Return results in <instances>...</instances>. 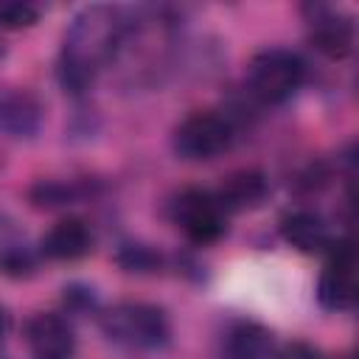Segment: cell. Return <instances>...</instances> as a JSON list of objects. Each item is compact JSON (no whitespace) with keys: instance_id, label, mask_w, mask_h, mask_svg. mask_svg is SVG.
<instances>
[{"instance_id":"cell-2","label":"cell","mask_w":359,"mask_h":359,"mask_svg":"<svg viewBox=\"0 0 359 359\" xmlns=\"http://www.w3.org/2000/svg\"><path fill=\"white\" fill-rule=\"evenodd\" d=\"M101 331L109 342L129 351H154L163 348L171 337L168 314L154 303L123 300L101 314Z\"/></svg>"},{"instance_id":"cell-4","label":"cell","mask_w":359,"mask_h":359,"mask_svg":"<svg viewBox=\"0 0 359 359\" xmlns=\"http://www.w3.org/2000/svg\"><path fill=\"white\" fill-rule=\"evenodd\" d=\"M233 137H236V129L227 115L202 109V112L188 115L174 129V151L182 160L202 163V160H213L224 154L233 146Z\"/></svg>"},{"instance_id":"cell-11","label":"cell","mask_w":359,"mask_h":359,"mask_svg":"<svg viewBox=\"0 0 359 359\" xmlns=\"http://www.w3.org/2000/svg\"><path fill=\"white\" fill-rule=\"evenodd\" d=\"M266 194H269V182L261 171H236L219 185L213 196L224 213H236V210L258 208L266 199Z\"/></svg>"},{"instance_id":"cell-6","label":"cell","mask_w":359,"mask_h":359,"mask_svg":"<svg viewBox=\"0 0 359 359\" xmlns=\"http://www.w3.org/2000/svg\"><path fill=\"white\" fill-rule=\"evenodd\" d=\"M328 261L317 283V297L328 311H348L356 303V258L348 238L328 244Z\"/></svg>"},{"instance_id":"cell-10","label":"cell","mask_w":359,"mask_h":359,"mask_svg":"<svg viewBox=\"0 0 359 359\" xmlns=\"http://www.w3.org/2000/svg\"><path fill=\"white\" fill-rule=\"evenodd\" d=\"M39 250L50 261H79L93 250V230L84 219H59L39 241Z\"/></svg>"},{"instance_id":"cell-7","label":"cell","mask_w":359,"mask_h":359,"mask_svg":"<svg viewBox=\"0 0 359 359\" xmlns=\"http://www.w3.org/2000/svg\"><path fill=\"white\" fill-rule=\"evenodd\" d=\"M303 14L309 22V39L323 56L345 59L353 50L356 31H353V20L348 14H342L334 6H323V3L306 6Z\"/></svg>"},{"instance_id":"cell-3","label":"cell","mask_w":359,"mask_h":359,"mask_svg":"<svg viewBox=\"0 0 359 359\" xmlns=\"http://www.w3.org/2000/svg\"><path fill=\"white\" fill-rule=\"evenodd\" d=\"M306 79V65L294 50L266 48L252 56L247 67V87L264 104L289 101Z\"/></svg>"},{"instance_id":"cell-15","label":"cell","mask_w":359,"mask_h":359,"mask_svg":"<svg viewBox=\"0 0 359 359\" xmlns=\"http://www.w3.org/2000/svg\"><path fill=\"white\" fill-rule=\"evenodd\" d=\"M31 269H34V261H31V255H28L25 250H6V252L0 255V272H6V275L22 278V275H28Z\"/></svg>"},{"instance_id":"cell-5","label":"cell","mask_w":359,"mask_h":359,"mask_svg":"<svg viewBox=\"0 0 359 359\" xmlns=\"http://www.w3.org/2000/svg\"><path fill=\"white\" fill-rule=\"evenodd\" d=\"M174 222L185 233L188 241L194 244H213L224 236L227 227V213L216 202L210 191L202 188H188L177 196L174 202Z\"/></svg>"},{"instance_id":"cell-16","label":"cell","mask_w":359,"mask_h":359,"mask_svg":"<svg viewBox=\"0 0 359 359\" xmlns=\"http://www.w3.org/2000/svg\"><path fill=\"white\" fill-rule=\"evenodd\" d=\"M272 359H323L317 348L306 345V342H286L283 348L275 351Z\"/></svg>"},{"instance_id":"cell-14","label":"cell","mask_w":359,"mask_h":359,"mask_svg":"<svg viewBox=\"0 0 359 359\" xmlns=\"http://www.w3.org/2000/svg\"><path fill=\"white\" fill-rule=\"evenodd\" d=\"M39 8L34 3H20V0H6L0 3V28L3 31H22L36 25Z\"/></svg>"},{"instance_id":"cell-9","label":"cell","mask_w":359,"mask_h":359,"mask_svg":"<svg viewBox=\"0 0 359 359\" xmlns=\"http://www.w3.org/2000/svg\"><path fill=\"white\" fill-rule=\"evenodd\" d=\"M42 126V104L25 87H0V135L34 137Z\"/></svg>"},{"instance_id":"cell-8","label":"cell","mask_w":359,"mask_h":359,"mask_svg":"<svg viewBox=\"0 0 359 359\" xmlns=\"http://www.w3.org/2000/svg\"><path fill=\"white\" fill-rule=\"evenodd\" d=\"M25 345L31 359H73L76 334L73 325L56 311H39L25 323Z\"/></svg>"},{"instance_id":"cell-12","label":"cell","mask_w":359,"mask_h":359,"mask_svg":"<svg viewBox=\"0 0 359 359\" xmlns=\"http://www.w3.org/2000/svg\"><path fill=\"white\" fill-rule=\"evenodd\" d=\"M280 236L300 252H325L331 244V233L317 213L294 210L280 222Z\"/></svg>"},{"instance_id":"cell-13","label":"cell","mask_w":359,"mask_h":359,"mask_svg":"<svg viewBox=\"0 0 359 359\" xmlns=\"http://www.w3.org/2000/svg\"><path fill=\"white\" fill-rule=\"evenodd\" d=\"M224 356L227 359H272L275 342L272 334L258 323H236L224 337Z\"/></svg>"},{"instance_id":"cell-1","label":"cell","mask_w":359,"mask_h":359,"mask_svg":"<svg viewBox=\"0 0 359 359\" xmlns=\"http://www.w3.org/2000/svg\"><path fill=\"white\" fill-rule=\"evenodd\" d=\"M126 36V17L112 6L81 8L67 34L59 56V81L70 93H84L95 76L115 59Z\"/></svg>"},{"instance_id":"cell-17","label":"cell","mask_w":359,"mask_h":359,"mask_svg":"<svg viewBox=\"0 0 359 359\" xmlns=\"http://www.w3.org/2000/svg\"><path fill=\"white\" fill-rule=\"evenodd\" d=\"M6 334H8V314H6V309L0 306V342L6 339Z\"/></svg>"}]
</instances>
